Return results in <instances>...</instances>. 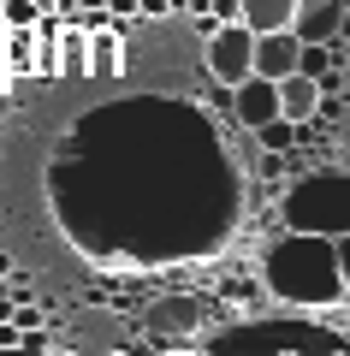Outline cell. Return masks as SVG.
Segmentation results:
<instances>
[{"label": "cell", "mask_w": 350, "mask_h": 356, "mask_svg": "<svg viewBox=\"0 0 350 356\" xmlns=\"http://www.w3.org/2000/svg\"><path fill=\"white\" fill-rule=\"evenodd\" d=\"M13 327H18V332H30V327H42V315H36V309L24 303V297H13Z\"/></svg>", "instance_id": "obj_12"}, {"label": "cell", "mask_w": 350, "mask_h": 356, "mask_svg": "<svg viewBox=\"0 0 350 356\" xmlns=\"http://www.w3.org/2000/svg\"><path fill=\"white\" fill-rule=\"evenodd\" d=\"M338 273H344V297H350V232H338Z\"/></svg>", "instance_id": "obj_13"}, {"label": "cell", "mask_w": 350, "mask_h": 356, "mask_svg": "<svg viewBox=\"0 0 350 356\" xmlns=\"http://www.w3.org/2000/svg\"><path fill=\"white\" fill-rule=\"evenodd\" d=\"M250 54H255V30L250 24H214L208 30V72H214V83H238V77H250Z\"/></svg>", "instance_id": "obj_3"}, {"label": "cell", "mask_w": 350, "mask_h": 356, "mask_svg": "<svg viewBox=\"0 0 350 356\" xmlns=\"http://www.w3.org/2000/svg\"><path fill=\"white\" fill-rule=\"evenodd\" d=\"M297 54H303V42L291 36V30H255V54H250V72H262V77H285V72H297Z\"/></svg>", "instance_id": "obj_5"}, {"label": "cell", "mask_w": 350, "mask_h": 356, "mask_svg": "<svg viewBox=\"0 0 350 356\" xmlns=\"http://www.w3.org/2000/svg\"><path fill=\"white\" fill-rule=\"evenodd\" d=\"M89 77H119L125 72V48H119V24H101L89 30V60H83Z\"/></svg>", "instance_id": "obj_8"}, {"label": "cell", "mask_w": 350, "mask_h": 356, "mask_svg": "<svg viewBox=\"0 0 350 356\" xmlns=\"http://www.w3.org/2000/svg\"><path fill=\"white\" fill-rule=\"evenodd\" d=\"M0 350H18V327L13 321H0Z\"/></svg>", "instance_id": "obj_15"}, {"label": "cell", "mask_w": 350, "mask_h": 356, "mask_svg": "<svg viewBox=\"0 0 350 356\" xmlns=\"http://www.w3.org/2000/svg\"><path fill=\"white\" fill-rule=\"evenodd\" d=\"M255 137L267 143V154H291V149H297V119L273 113V119H267V125H255Z\"/></svg>", "instance_id": "obj_10"}, {"label": "cell", "mask_w": 350, "mask_h": 356, "mask_svg": "<svg viewBox=\"0 0 350 356\" xmlns=\"http://www.w3.org/2000/svg\"><path fill=\"white\" fill-rule=\"evenodd\" d=\"M6 273H13V255H6V250H0V280H6Z\"/></svg>", "instance_id": "obj_16"}, {"label": "cell", "mask_w": 350, "mask_h": 356, "mask_svg": "<svg viewBox=\"0 0 350 356\" xmlns=\"http://www.w3.org/2000/svg\"><path fill=\"white\" fill-rule=\"evenodd\" d=\"M338 18H344L338 0H297V6H291V36L297 42H333Z\"/></svg>", "instance_id": "obj_6"}, {"label": "cell", "mask_w": 350, "mask_h": 356, "mask_svg": "<svg viewBox=\"0 0 350 356\" xmlns=\"http://www.w3.org/2000/svg\"><path fill=\"white\" fill-rule=\"evenodd\" d=\"M107 13H113V24H131L137 18V0H107Z\"/></svg>", "instance_id": "obj_14"}, {"label": "cell", "mask_w": 350, "mask_h": 356, "mask_svg": "<svg viewBox=\"0 0 350 356\" xmlns=\"http://www.w3.org/2000/svg\"><path fill=\"white\" fill-rule=\"evenodd\" d=\"M232 113H238L250 131L267 125V119L279 113V83H273V77H262V72L238 77V83H232Z\"/></svg>", "instance_id": "obj_4"}, {"label": "cell", "mask_w": 350, "mask_h": 356, "mask_svg": "<svg viewBox=\"0 0 350 356\" xmlns=\"http://www.w3.org/2000/svg\"><path fill=\"white\" fill-rule=\"evenodd\" d=\"M344 172H350V166H344Z\"/></svg>", "instance_id": "obj_17"}, {"label": "cell", "mask_w": 350, "mask_h": 356, "mask_svg": "<svg viewBox=\"0 0 350 356\" xmlns=\"http://www.w3.org/2000/svg\"><path fill=\"white\" fill-rule=\"evenodd\" d=\"M279 113L285 119H315L321 113V83L309 72H285L279 77Z\"/></svg>", "instance_id": "obj_7"}, {"label": "cell", "mask_w": 350, "mask_h": 356, "mask_svg": "<svg viewBox=\"0 0 350 356\" xmlns=\"http://www.w3.org/2000/svg\"><path fill=\"white\" fill-rule=\"evenodd\" d=\"M285 226L338 238L350 232V172H309L285 191Z\"/></svg>", "instance_id": "obj_2"}, {"label": "cell", "mask_w": 350, "mask_h": 356, "mask_svg": "<svg viewBox=\"0 0 350 356\" xmlns=\"http://www.w3.org/2000/svg\"><path fill=\"white\" fill-rule=\"evenodd\" d=\"M262 280L285 309H326L344 303V273H338V243L321 232H279L262 255Z\"/></svg>", "instance_id": "obj_1"}, {"label": "cell", "mask_w": 350, "mask_h": 356, "mask_svg": "<svg viewBox=\"0 0 350 356\" xmlns=\"http://www.w3.org/2000/svg\"><path fill=\"white\" fill-rule=\"evenodd\" d=\"M291 6H297V0H238V24H250V30H291Z\"/></svg>", "instance_id": "obj_9"}, {"label": "cell", "mask_w": 350, "mask_h": 356, "mask_svg": "<svg viewBox=\"0 0 350 356\" xmlns=\"http://www.w3.org/2000/svg\"><path fill=\"white\" fill-rule=\"evenodd\" d=\"M60 60H65V72H83V60H89V30H83V36L72 30V36L60 42Z\"/></svg>", "instance_id": "obj_11"}]
</instances>
